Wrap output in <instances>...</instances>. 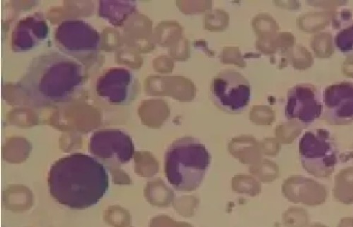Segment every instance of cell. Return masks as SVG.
Here are the masks:
<instances>
[{"instance_id":"6da1fadb","label":"cell","mask_w":353,"mask_h":227,"mask_svg":"<svg viewBox=\"0 0 353 227\" xmlns=\"http://www.w3.org/2000/svg\"><path fill=\"white\" fill-rule=\"evenodd\" d=\"M85 68L57 49L41 52L17 82L28 105L46 108L71 102L83 89Z\"/></svg>"},{"instance_id":"7a4b0ae2","label":"cell","mask_w":353,"mask_h":227,"mask_svg":"<svg viewBox=\"0 0 353 227\" xmlns=\"http://www.w3.org/2000/svg\"><path fill=\"white\" fill-rule=\"evenodd\" d=\"M49 192L55 202L73 210L97 205L110 187L108 169L95 157L76 153L57 160L48 177Z\"/></svg>"},{"instance_id":"3957f363","label":"cell","mask_w":353,"mask_h":227,"mask_svg":"<svg viewBox=\"0 0 353 227\" xmlns=\"http://www.w3.org/2000/svg\"><path fill=\"white\" fill-rule=\"evenodd\" d=\"M212 161L208 148L198 138L184 136L176 139L165 153V177L176 191H194L207 176Z\"/></svg>"},{"instance_id":"277c9868","label":"cell","mask_w":353,"mask_h":227,"mask_svg":"<svg viewBox=\"0 0 353 227\" xmlns=\"http://www.w3.org/2000/svg\"><path fill=\"white\" fill-rule=\"evenodd\" d=\"M54 42L58 50L85 68L96 65L100 58L101 34L84 20L70 19L59 24L54 33Z\"/></svg>"},{"instance_id":"5b68a950","label":"cell","mask_w":353,"mask_h":227,"mask_svg":"<svg viewBox=\"0 0 353 227\" xmlns=\"http://www.w3.org/2000/svg\"><path fill=\"white\" fill-rule=\"evenodd\" d=\"M299 155L306 171L316 178H329L339 162L336 140L327 129L306 131L299 141Z\"/></svg>"},{"instance_id":"8992f818","label":"cell","mask_w":353,"mask_h":227,"mask_svg":"<svg viewBox=\"0 0 353 227\" xmlns=\"http://www.w3.org/2000/svg\"><path fill=\"white\" fill-rule=\"evenodd\" d=\"M210 95L219 109L235 115L243 112L248 107L252 87L248 79L241 72L227 69L212 79Z\"/></svg>"},{"instance_id":"52a82bcc","label":"cell","mask_w":353,"mask_h":227,"mask_svg":"<svg viewBox=\"0 0 353 227\" xmlns=\"http://www.w3.org/2000/svg\"><path fill=\"white\" fill-rule=\"evenodd\" d=\"M88 150L104 164H124L135 155L132 138L125 131L117 129H101L94 132L90 141Z\"/></svg>"},{"instance_id":"ba28073f","label":"cell","mask_w":353,"mask_h":227,"mask_svg":"<svg viewBox=\"0 0 353 227\" xmlns=\"http://www.w3.org/2000/svg\"><path fill=\"white\" fill-rule=\"evenodd\" d=\"M322 115V95L314 85L300 83L288 91L285 116L290 122L301 128L307 127Z\"/></svg>"},{"instance_id":"9c48e42d","label":"cell","mask_w":353,"mask_h":227,"mask_svg":"<svg viewBox=\"0 0 353 227\" xmlns=\"http://www.w3.org/2000/svg\"><path fill=\"white\" fill-rule=\"evenodd\" d=\"M139 85L135 74L123 67L111 68L97 79L96 92L106 102L125 106L131 104L139 94Z\"/></svg>"},{"instance_id":"30bf717a","label":"cell","mask_w":353,"mask_h":227,"mask_svg":"<svg viewBox=\"0 0 353 227\" xmlns=\"http://www.w3.org/2000/svg\"><path fill=\"white\" fill-rule=\"evenodd\" d=\"M323 119L328 124L345 126L353 122V82L330 85L322 94Z\"/></svg>"},{"instance_id":"8fae6325","label":"cell","mask_w":353,"mask_h":227,"mask_svg":"<svg viewBox=\"0 0 353 227\" xmlns=\"http://www.w3.org/2000/svg\"><path fill=\"white\" fill-rule=\"evenodd\" d=\"M50 35L49 25L43 14L26 17L16 24L12 35L14 52H26L41 45Z\"/></svg>"},{"instance_id":"7c38bea8","label":"cell","mask_w":353,"mask_h":227,"mask_svg":"<svg viewBox=\"0 0 353 227\" xmlns=\"http://www.w3.org/2000/svg\"><path fill=\"white\" fill-rule=\"evenodd\" d=\"M334 193L342 200L343 197L353 200V167L341 170L335 177Z\"/></svg>"},{"instance_id":"4fadbf2b","label":"cell","mask_w":353,"mask_h":227,"mask_svg":"<svg viewBox=\"0 0 353 227\" xmlns=\"http://www.w3.org/2000/svg\"><path fill=\"white\" fill-rule=\"evenodd\" d=\"M122 3V2H121ZM110 8L106 6L103 2H101L100 6V15L108 20L110 21L113 17L112 20L110 21L113 23V21L115 19L117 20L116 24H121L123 20H125V18L129 17V15L132 14L134 12V7L132 3H127L123 8V3L121 4L120 8H114L112 1L107 2Z\"/></svg>"},{"instance_id":"5bb4252c","label":"cell","mask_w":353,"mask_h":227,"mask_svg":"<svg viewBox=\"0 0 353 227\" xmlns=\"http://www.w3.org/2000/svg\"><path fill=\"white\" fill-rule=\"evenodd\" d=\"M334 44L341 54L353 59V22L342 28L337 33Z\"/></svg>"}]
</instances>
